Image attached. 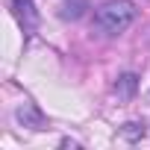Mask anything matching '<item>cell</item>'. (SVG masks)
I'll return each mask as SVG.
<instances>
[{
    "instance_id": "3957f363",
    "label": "cell",
    "mask_w": 150,
    "mask_h": 150,
    "mask_svg": "<svg viewBox=\"0 0 150 150\" xmlns=\"http://www.w3.org/2000/svg\"><path fill=\"white\" fill-rule=\"evenodd\" d=\"M12 6H15V18L24 27V33H33L38 27V15L33 9V0H12Z\"/></svg>"
},
{
    "instance_id": "7a4b0ae2",
    "label": "cell",
    "mask_w": 150,
    "mask_h": 150,
    "mask_svg": "<svg viewBox=\"0 0 150 150\" xmlns=\"http://www.w3.org/2000/svg\"><path fill=\"white\" fill-rule=\"evenodd\" d=\"M15 118H18L21 127H30V129H44V124H47L44 115H41V109L35 103H21L15 109Z\"/></svg>"
},
{
    "instance_id": "8992f818",
    "label": "cell",
    "mask_w": 150,
    "mask_h": 150,
    "mask_svg": "<svg viewBox=\"0 0 150 150\" xmlns=\"http://www.w3.org/2000/svg\"><path fill=\"white\" fill-rule=\"evenodd\" d=\"M121 135H124V138H129V141H135V138H141V135H144V124H124Z\"/></svg>"
},
{
    "instance_id": "5b68a950",
    "label": "cell",
    "mask_w": 150,
    "mask_h": 150,
    "mask_svg": "<svg viewBox=\"0 0 150 150\" xmlns=\"http://www.w3.org/2000/svg\"><path fill=\"white\" fill-rule=\"evenodd\" d=\"M135 88H138V77H135V74H121L118 83H115V97L121 103H127V100H132Z\"/></svg>"
},
{
    "instance_id": "6da1fadb",
    "label": "cell",
    "mask_w": 150,
    "mask_h": 150,
    "mask_svg": "<svg viewBox=\"0 0 150 150\" xmlns=\"http://www.w3.org/2000/svg\"><path fill=\"white\" fill-rule=\"evenodd\" d=\"M138 9L129 0H106V3L94 12V27L106 35H121L129 30V24L135 21Z\"/></svg>"
},
{
    "instance_id": "277c9868",
    "label": "cell",
    "mask_w": 150,
    "mask_h": 150,
    "mask_svg": "<svg viewBox=\"0 0 150 150\" xmlns=\"http://www.w3.org/2000/svg\"><path fill=\"white\" fill-rule=\"evenodd\" d=\"M88 12V0H62L59 3V18L62 21H80Z\"/></svg>"
}]
</instances>
